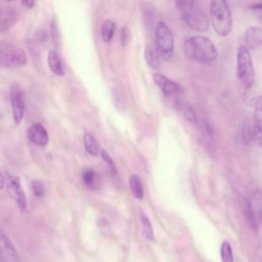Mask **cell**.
Segmentation results:
<instances>
[{
  "mask_svg": "<svg viewBox=\"0 0 262 262\" xmlns=\"http://www.w3.org/2000/svg\"><path fill=\"white\" fill-rule=\"evenodd\" d=\"M184 53L186 57L203 63L212 62L218 57V50L214 43L203 35H194L186 39Z\"/></svg>",
  "mask_w": 262,
  "mask_h": 262,
  "instance_id": "6da1fadb",
  "label": "cell"
},
{
  "mask_svg": "<svg viewBox=\"0 0 262 262\" xmlns=\"http://www.w3.org/2000/svg\"><path fill=\"white\" fill-rule=\"evenodd\" d=\"M209 20L219 36L225 37L230 34L232 17L227 0H211Z\"/></svg>",
  "mask_w": 262,
  "mask_h": 262,
  "instance_id": "7a4b0ae2",
  "label": "cell"
},
{
  "mask_svg": "<svg viewBox=\"0 0 262 262\" xmlns=\"http://www.w3.org/2000/svg\"><path fill=\"white\" fill-rule=\"evenodd\" d=\"M236 74L242 85L250 89L255 83V72L249 49L241 45L236 52Z\"/></svg>",
  "mask_w": 262,
  "mask_h": 262,
  "instance_id": "3957f363",
  "label": "cell"
},
{
  "mask_svg": "<svg viewBox=\"0 0 262 262\" xmlns=\"http://www.w3.org/2000/svg\"><path fill=\"white\" fill-rule=\"evenodd\" d=\"M28 62L26 52L14 44L0 41V64L5 68H19Z\"/></svg>",
  "mask_w": 262,
  "mask_h": 262,
  "instance_id": "277c9868",
  "label": "cell"
},
{
  "mask_svg": "<svg viewBox=\"0 0 262 262\" xmlns=\"http://www.w3.org/2000/svg\"><path fill=\"white\" fill-rule=\"evenodd\" d=\"M156 47L161 58L169 59L174 51V37L170 28L163 21L156 26Z\"/></svg>",
  "mask_w": 262,
  "mask_h": 262,
  "instance_id": "5b68a950",
  "label": "cell"
},
{
  "mask_svg": "<svg viewBox=\"0 0 262 262\" xmlns=\"http://www.w3.org/2000/svg\"><path fill=\"white\" fill-rule=\"evenodd\" d=\"M4 188L7 194L10 199H12L15 202V204L20 210L25 211L27 209V196L20 185L19 178L15 175L10 174L9 172H4Z\"/></svg>",
  "mask_w": 262,
  "mask_h": 262,
  "instance_id": "8992f818",
  "label": "cell"
},
{
  "mask_svg": "<svg viewBox=\"0 0 262 262\" xmlns=\"http://www.w3.org/2000/svg\"><path fill=\"white\" fill-rule=\"evenodd\" d=\"M182 19L190 29L196 32H205L210 26V20L206 12L196 5L190 10L182 13Z\"/></svg>",
  "mask_w": 262,
  "mask_h": 262,
  "instance_id": "52a82bcc",
  "label": "cell"
},
{
  "mask_svg": "<svg viewBox=\"0 0 262 262\" xmlns=\"http://www.w3.org/2000/svg\"><path fill=\"white\" fill-rule=\"evenodd\" d=\"M10 104L13 120L16 124H19L25 115V96L17 83H13L10 87Z\"/></svg>",
  "mask_w": 262,
  "mask_h": 262,
  "instance_id": "ba28073f",
  "label": "cell"
},
{
  "mask_svg": "<svg viewBox=\"0 0 262 262\" xmlns=\"http://www.w3.org/2000/svg\"><path fill=\"white\" fill-rule=\"evenodd\" d=\"M261 192L260 190H256L253 192L249 201L247 202L246 206V216L247 219L253 229H257L260 222V216H261Z\"/></svg>",
  "mask_w": 262,
  "mask_h": 262,
  "instance_id": "9c48e42d",
  "label": "cell"
},
{
  "mask_svg": "<svg viewBox=\"0 0 262 262\" xmlns=\"http://www.w3.org/2000/svg\"><path fill=\"white\" fill-rule=\"evenodd\" d=\"M0 262H21L12 241L0 227Z\"/></svg>",
  "mask_w": 262,
  "mask_h": 262,
  "instance_id": "30bf717a",
  "label": "cell"
},
{
  "mask_svg": "<svg viewBox=\"0 0 262 262\" xmlns=\"http://www.w3.org/2000/svg\"><path fill=\"white\" fill-rule=\"evenodd\" d=\"M29 140L39 146H45L49 141V136L46 129L41 124H34L28 130Z\"/></svg>",
  "mask_w": 262,
  "mask_h": 262,
  "instance_id": "8fae6325",
  "label": "cell"
},
{
  "mask_svg": "<svg viewBox=\"0 0 262 262\" xmlns=\"http://www.w3.org/2000/svg\"><path fill=\"white\" fill-rule=\"evenodd\" d=\"M154 82L159 86V88L166 94L171 95L176 93L179 90V85L174 81L170 80L166 76L162 74H154L152 76Z\"/></svg>",
  "mask_w": 262,
  "mask_h": 262,
  "instance_id": "7c38bea8",
  "label": "cell"
},
{
  "mask_svg": "<svg viewBox=\"0 0 262 262\" xmlns=\"http://www.w3.org/2000/svg\"><path fill=\"white\" fill-rule=\"evenodd\" d=\"M246 47L248 49L256 50L261 46L262 43V32L258 27H250L247 29L245 34Z\"/></svg>",
  "mask_w": 262,
  "mask_h": 262,
  "instance_id": "4fadbf2b",
  "label": "cell"
},
{
  "mask_svg": "<svg viewBox=\"0 0 262 262\" xmlns=\"http://www.w3.org/2000/svg\"><path fill=\"white\" fill-rule=\"evenodd\" d=\"M17 13L10 7L0 8V32L7 31L17 20Z\"/></svg>",
  "mask_w": 262,
  "mask_h": 262,
  "instance_id": "5bb4252c",
  "label": "cell"
},
{
  "mask_svg": "<svg viewBox=\"0 0 262 262\" xmlns=\"http://www.w3.org/2000/svg\"><path fill=\"white\" fill-rule=\"evenodd\" d=\"M47 62H48V67H49L50 71L54 75H56V76H63L64 71H63L62 61H61L59 53L55 49H52V50H50L48 52Z\"/></svg>",
  "mask_w": 262,
  "mask_h": 262,
  "instance_id": "9a60e30c",
  "label": "cell"
},
{
  "mask_svg": "<svg viewBox=\"0 0 262 262\" xmlns=\"http://www.w3.org/2000/svg\"><path fill=\"white\" fill-rule=\"evenodd\" d=\"M144 59L152 69H159L161 66V55L156 45H147L144 49Z\"/></svg>",
  "mask_w": 262,
  "mask_h": 262,
  "instance_id": "2e32d148",
  "label": "cell"
},
{
  "mask_svg": "<svg viewBox=\"0 0 262 262\" xmlns=\"http://www.w3.org/2000/svg\"><path fill=\"white\" fill-rule=\"evenodd\" d=\"M82 180L86 187L92 190H96L101 186V179L99 177V174H97L92 169L84 171V173L82 174Z\"/></svg>",
  "mask_w": 262,
  "mask_h": 262,
  "instance_id": "e0dca14e",
  "label": "cell"
},
{
  "mask_svg": "<svg viewBox=\"0 0 262 262\" xmlns=\"http://www.w3.org/2000/svg\"><path fill=\"white\" fill-rule=\"evenodd\" d=\"M176 108L178 110V112L189 122L195 123L196 122V115L194 110L191 107V105L189 103H187L186 101L182 100V99H177L175 102Z\"/></svg>",
  "mask_w": 262,
  "mask_h": 262,
  "instance_id": "ac0fdd59",
  "label": "cell"
},
{
  "mask_svg": "<svg viewBox=\"0 0 262 262\" xmlns=\"http://www.w3.org/2000/svg\"><path fill=\"white\" fill-rule=\"evenodd\" d=\"M129 186L132 194L137 200L143 199V185L140 178L136 174H132L129 178Z\"/></svg>",
  "mask_w": 262,
  "mask_h": 262,
  "instance_id": "d6986e66",
  "label": "cell"
},
{
  "mask_svg": "<svg viewBox=\"0 0 262 262\" xmlns=\"http://www.w3.org/2000/svg\"><path fill=\"white\" fill-rule=\"evenodd\" d=\"M116 31V24L112 19H105L100 27L101 39L104 42H110L114 37Z\"/></svg>",
  "mask_w": 262,
  "mask_h": 262,
  "instance_id": "ffe728a7",
  "label": "cell"
},
{
  "mask_svg": "<svg viewBox=\"0 0 262 262\" xmlns=\"http://www.w3.org/2000/svg\"><path fill=\"white\" fill-rule=\"evenodd\" d=\"M84 146L86 150L92 156H97L100 152V147L97 140L90 133H86L84 135Z\"/></svg>",
  "mask_w": 262,
  "mask_h": 262,
  "instance_id": "44dd1931",
  "label": "cell"
},
{
  "mask_svg": "<svg viewBox=\"0 0 262 262\" xmlns=\"http://www.w3.org/2000/svg\"><path fill=\"white\" fill-rule=\"evenodd\" d=\"M140 222L142 225V230H143L144 236L149 241H154L155 239L154 238V229H152V226H151V223H150L148 217L144 214H141Z\"/></svg>",
  "mask_w": 262,
  "mask_h": 262,
  "instance_id": "7402d4cb",
  "label": "cell"
},
{
  "mask_svg": "<svg viewBox=\"0 0 262 262\" xmlns=\"http://www.w3.org/2000/svg\"><path fill=\"white\" fill-rule=\"evenodd\" d=\"M220 257L222 262H233L232 249L230 244L226 241H224L220 247Z\"/></svg>",
  "mask_w": 262,
  "mask_h": 262,
  "instance_id": "603a6c76",
  "label": "cell"
},
{
  "mask_svg": "<svg viewBox=\"0 0 262 262\" xmlns=\"http://www.w3.org/2000/svg\"><path fill=\"white\" fill-rule=\"evenodd\" d=\"M175 5L182 13H184L193 8L196 4L195 0H175Z\"/></svg>",
  "mask_w": 262,
  "mask_h": 262,
  "instance_id": "cb8c5ba5",
  "label": "cell"
},
{
  "mask_svg": "<svg viewBox=\"0 0 262 262\" xmlns=\"http://www.w3.org/2000/svg\"><path fill=\"white\" fill-rule=\"evenodd\" d=\"M32 189H33V192L37 196H43L44 193H45V187H44L43 183L41 181H38V180H33L32 181Z\"/></svg>",
  "mask_w": 262,
  "mask_h": 262,
  "instance_id": "d4e9b609",
  "label": "cell"
},
{
  "mask_svg": "<svg viewBox=\"0 0 262 262\" xmlns=\"http://www.w3.org/2000/svg\"><path fill=\"white\" fill-rule=\"evenodd\" d=\"M99 154L101 155V157H102L103 161L106 163V165L110 167V170L113 172V174H116V167H115V164H114L112 158L110 157V155L103 149H100Z\"/></svg>",
  "mask_w": 262,
  "mask_h": 262,
  "instance_id": "484cf974",
  "label": "cell"
},
{
  "mask_svg": "<svg viewBox=\"0 0 262 262\" xmlns=\"http://www.w3.org/2000/svg\"><path fill=\"white\" fill-rule=\"evenodd\" d=\"M127 36H128V32H127V30H126V28H124V29H122L121 30V41H122V44H126L128 41V39H127Z\"/></svg>",
  "mask_w": 262,
  "mask_h": 262,
  "instance_id": "4316f807",
  "label": "cell"
},
{
  "mask_svg": "<svg viewBox=\"0 0 262 262\" xmlns=\"http://www.w3.org/2000/svg\"><path fill=\"white\" fill-rule=\"evenodd\" d=\"M21 2L24 4V6H26L29 9L33 8L35 5V0H21Z\"/></svg>",
  "mask_w": 262,
  "mask_h": 262,
  "instance_id": "83f0119b",
  "label": "cell"
},
{
  "mask_svg": "<svg viewBox=\"0 0 262 262\" xmlns=\"http://www.w3.org/2000/svg\"><path fill=\"white\" fill-rule=\"evenodd\" d=\"M4 184H5L4 173L0 170V189H3V188H4Z\"/></svg>",
  "mask_w": 262,
  "mask_h": 262,
  "instance_id": "f1b7e54d",
  "label": "cell"
},
{
  "mask_svg": "<svg viewBox=\"0 0 262 262\" xmlns=\"http://www.w3.org/2000/svg\"><path fill=\"white\" fill-rule=\"evenodd\" d=\"M253 9H261V3H258L257 5H253Z\"/></svg>",
  "mask_w": 262,
  "mask_h": 262,
  "instance_id": "f546056e",
  "label": "cell"
},
{
  "mask_svg": "<svg viewBox=\"0 0 262 262\" xmlns=\"http://www.w3.org/2000/svg\"><path fill=\"white\" fill-rule=\"evenodd\" d=\"M8 1H13V0H8Z\"/></svg>",
  "mask_w": 262,
  "mask_h": 262,
  "instance_id": "4dcf8cb0",
  "label": "cell"
}]
</instances>
